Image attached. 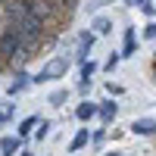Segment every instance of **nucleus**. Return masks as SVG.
I'll return each mask as SVG.
<instances>
[{"instance_id":"11","label":"nucleus","mask_w":156,"mask_h":156,"mask_svg":"<svg viewBox=\"0 0 156 156\" xmlns=\"http://www.w3.org/2000/svg\"><path fill=\"white\" fill-rule=\"evenodd\" d=\"M75 115H78V119H81V122H87V119H94V115H97V103H90V100H84L81 106L75 109Z\"/></svg>"},{"instance_id":"18","label":"nucleus","mask_w":156,"mask_h":156,"mask_svg":"<svg viewBox=\"0 0 156 156\" xmlns=\"http://www.w3.org/2000/svg\"><path fill=\"white\" fill-rule=\"evenodd\" d=\"M47 131H50V122H37V131H34V134H37V140H44V137H47Z\"/></svg>"},{"instance_id":"12","label":"nucleus","mask_w":156,"mask_h":156,"mask_svg":"<svg viewBox=\"0 0 156 156\" xmlns=\"http://www.w3.org/2000/svg\"><path fill=\"white\" fill-rule=\"evenodd\" d=\"M87 140H90V131L84 128V131H78V134L72 137V144H69V153H78L81 147H87Z\"/></svg>"},{"instance_id":"19","label":"nucleus","mask_w":156,"mask_h":156,"mask_svg":"<svg viewBox=\"0 0 156 156\" xmlns=\"http://www.w3.org/2000/svg\"><path fill=\"white\" fill-rule=\"evenodd\" d=\"M140 9H144V16H150V19L156 16V6L150 3V0H144V3H140Z\"/></svg>"},{"instance_id":"10","label":"nucleus","mask_w":156,"mask_h":156,"mask_svg":"<svg viewBox=\"0 0 156 156\" xmlns=\"http://www.w3.org/2000/svg\"><path fill=\"white\" fill-rule=\"evenodd\" d=\"M134 50H137V34H134V28H125V44H122L119 56H134Z\"/></svg>"},{"instance_id":"5","label":"nucleus","mask_w":156,"mask_h":156,"mask_svg":"<svg viewBox=\"0 0 156 156\" xmlns=\"http://www.w3.org/2000/svg\"><path fill=\"white\" fill-rule=\"evenodd\" d=\"M131 131H134V134H144V137H153V134H156V119H150V115H144V119H134Z\"/></svg>"},{"instance_id":"14","label":"nucleus","mask_w":156,"mask_h":156,"mask_svg":"<svg viewBox=\"0 0 156 156\" xmlns=\"http://www.w3.org/2000/svg\"><path fill=\"white\" fill-rule=\"evenodd\" d=\"M37 125V115H28V119H25L22 125H19V137L25 140V137H31V128Z\"/></svg>"},{"instance_id":"20","label":"nucleus","mask_w":156,"mask_h":156,"mask_svg":"<svg viewBox=\"0 0 156 156\" xmlns=\"http://www.w3.org/2000/svg\"><path fill=\"white\" fill-rule=\"evenodd\" d=\"M144 37H150V41H153V37H156V22H150L147 28H144Z\"/></svg>"},{"instance_id":"3","label":"nucleus","mask_w":156,"mask_h":156,"mask_svg":"<svg viewBox=\"0 0 156 156\" xmlns=\"http://www.w3.org/2000/svg\"><path fill=\"white\" fill-rule=\"evenodd\" d=\"M69 66H72V59H69V56H56V59H50L47 66L31 78V81H50V78H62V75L69 72Z\"/></svg>"},{"instance_id":"8","label":"nucleus","mask_w":156,"mask_h":156,"mask_svg":"<svg viewBox=\"0 0 156 156\" xmlns=\"http://www.w3.org/2000/svg\"><path fill=\"white\" fill-rule=\"evenodd\" d=\"M19 147H22V137L16 134H6V137H0V156H12V153H19Z\"/></svg>"},{"instance_id":"21","label":"nucleus","mask_w":156,"mask_h":156,"mask_svg":"<svg viewBox=\"0 0 156 156\" xmlns=\"http://www.w3.org/2000/svg\"><path fill=\"white\" fill-rule=\"evenodd\" d=\"M103 3H109V0H87V9H97V6H103Z\"/></svg>"},{"instance_id":"22","label":"nucleus","mask_w":156,"mask_h":156,"mask_svg":"<svg viewBox=\"0 0 156 156\" xmlns=\"http://www.w3.org/2000/svg\"><path fill=\"white\" fill-rule=\"evenodd\" d=\"M106 156H125V153H106Z\"/></svg>"},{"instance_id":"17","label":"nucleus","mask_w":156,"mask_h":156,"mask_svg":"<svg viewBox=\"0 0 156 156\" xmlns=\"http://www.w3.org/2000/svg\"><path fill=\"white\" fill-rule=\"evenodd\" d=\"M119 53H109V59H106V66H103V69H106V72H115V66H119Z\"/></svg>"},{"instance_id":"4","label":"nucleus","mask_w":156,"mask_h":156,"mask_svg":"<svg viewBox=\"0 0 156 156\" xmlns=\"http://www.w3.org/2000/svg\"><path fill=\"white\" fill-rule=\"evenodd\" d=\"M94 37H97L94 31H84L81 37H78V47H75V56H72L75 62H84V59H87V53H90V47H94Z\"/></svg>"},{"instance_id":"13","label":"nucleus","mask_w":156,"mask_h":156,"mask_svg":"<svg viewBox=\"0 0 156 156\" xmlns=\"http://www.w3.org/2000/svg\"><path fill=\"white\" fill-rule=\"evenodd\" d=\"M90 31H94V34H109V31H112V22H109L106 16H97L94 25H90Z\"/></svg>"},{"instance_id":"7","label":"nucleus","mask_w":156,"mask_h":156,"mask_svg":"<svg viewBox=\"0 0 156 156\" xmlns=\"http://www.w3.org/2000/svg\"><path fill=\"white\" fill-rule=\"evenodd\" d=\"M28 9L34 12V16L37 19H50V16H53V6H50V0H28Z\"/></svg>"},{"instance_id":"24","label":"nucleus","mask_w":156,"mask_h":156,"mask_svg":"<svg viewBox=\"0 0 156 156\" xmlns=\"http://www.w3.org/2000/svg\"><path fill=\"white\" fill-rule=\"evenodd\" d=\"M22 156H31V153H22Z\"/></svg>"},{"instance_id":"6","label":"nucleus","mask_w":156,"mask_h":156,"mask_svg":"<svg viewBox=\"0 0 156 156\" xmlns=\"http://www.w3.org/2000/svg\"><path fill=\"white\" fill-rule=\"evenodd\" d=\"M28 87H31V78L25 75V72H19V75L12 78V81H9L6 94H9V97H16V94H22V90H28Z\"/></svg>"},{"instance_id":"1","label":"nucleus","mask_w":156,"mask_h":156,"mask_svg":"<svg viewBox=\"0 0 156 156\" xmlns=\"http://www.w3.org/2000/svg\"><path fill=\"white\" fill-rule=\"evenodd\" d=\"M9 28H16L19 41H22V50H28V47H34L41 41L44 22L28 9V0H16V3L9 6Z\"/></svg>"},{"instance_id":"15","label":"nucleus","mask_w":156,"mask_h":156,"mask_svg":"<svg viewBox=\"0 0 156 156\" xmlns=\"http://www.w3.org/2000/svg\"><path fill=\"white\" fill-rule=\"evenodd\" d=\"M12 112H16V106H12V103H0V128L12 119Z\"/></svg>"},{"instance_id":"23","label":"nucleus","mask_w":156,"mask_h":156,"mask_svg":"<svg viewBox=\"0 0 156 156\" xmlns=\"http://www.w3.org/2000/svg\"><path fill=\"white\" fill-rule=\"evenodd\" d=\"M125 3H134V0H125Z\"/></svg>"},{"instance_id":"9","label":"nucleus","mask_w":156,"mask_h":156,"mask_svg":"<svg viewBox=\"0 0 156 156\" xmlns=\"http://www.w3.org/2000/svg\"><path fill=\"white\" fill-rule=\"evenodd\" d=\"M115 112H119V106H115L112 100H106V103H97V115H100V119L106 122V125L115 119Z\"/></svg>"},{"instance_id":"16","label":"nucleus","mask_w":156,"mask_h":156,"mask_svg":"<svg viewBox=\"0 0 156 156\" xmlns=\"http://www.w3.org/2000/svg\"><path fill=\"white\" fill-rule=\"evenodd\" d=\"M66 90H53V94H50V103H53V106H62V103H66Z\"/></svg>"},{"instance_id":"2","label":"nucleus","mask_w":156,"mask_h":156,"mask_svg":"<svg viewBox=\"0 0 156 156\" xmlns=\"http://www.w3.org/2000/svg\"><path fill=\"white\" fill-rule=\"evenodd\" d=\"M19 53H22L19 34H16V28H6L3 34H0V59H3V62H12V56H19Z\"/></svg>"}]
</instances>
